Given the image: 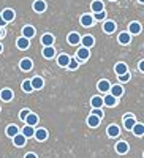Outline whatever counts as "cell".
<instances>
[{
    "mask_svg": "<svg viewBox=\"0 0 144 158\" xmlns=\"http://www.w3.org/2000/svg\"><path fill=\"white\" fill-rule=\"evenodd\" d=\"M90 8H92V11H94V13H98V11H103L104 5H103L101 0H94L92 5H90Z\"/></svg>",
    "mask_w": 144,
    "mask_h": 158,
    "instance_id": "d4e9b609",
    "label": "cell"
},
{
    "mask_svg": "<svg viewBox=\"0 0 144 158\" xmlns=\"http://www.w3.org/2000/svg\"><path fill=\"white\" fill-rule=\"evenodd\" d=\"M109 92H111V95L112 97H116V98H119V97H122V94H124V87L122 85H111L109 87Z\"/></svg>",
    "mask_w": 144,
    "mask_h": 158,
    "instance_id": "8992f818",
    "label": "cell"
},
{
    "mask_svg": "<svg viewBox=\"0 0 144 158\" xmlns=\"http://www.w3.org/2000/svg\"><path fill=\"white\" fill-rule=\"evenodd\" d=\"M119 135H121V130H119V127H117V125H109L108 127V136L119 138Z\"/></svg>",
    "mask_w": 144,
    "mask_h": 158,
    "instance_id": "4fadbf2b",
    "label": "cell"
},
{
    "mask_svg": "<svg viewBox=\"0 0 144 158\" xmlns=\"http://www.w3.org/2000/svg\"><path fill=\"white\" fill-rule=\"evenodd\" d=\"M18 133H19V130H18V127H16V125H10V127L6 128V135H8L10 138L16 136Z\"/></svg>",
    "mask_w": 144,
    "mask_h": 158,
    "instance_id": "1f68e13d",
    "label": "cell"
},
{
    "mask_svg": "<svg viewBox=\"0 0 144 158\" xmlns=\"http://www.w3.org/2000/svg\"><path fill=\"white\" fill-rule=\"evenodd\" d=\"M43 56L46 57V59H52L56 56V49L52 48V46H44V49H43Z\"/></svg>",
    "mask_w": 144,
    "mask_h": 158,
    "instance_id": "603a6c76",
    "label": "cell"
},
{
    "mask_svg": "<svg viewBox=\"0 0 144 158\" xmlns=\"http://www.w3.org/2000/svg\"><path fill=\"white\" fill-rule=\"evenodd\" d=\"M30 84H32V89L33 90H38V89H43V85H44V81L40 77V76H35L32 81H30Z\"/></svg>",
    "mask_w": 144,
    "mask_h": 158,
    "instance_id": "52a82bcc",
    "label": "cell"
},
{
    "mask_svg": "<svg viewBox=\"0 0 144 158\" xmlns=\"http://www.w3.org/2000/svg\"><path fill=\"white\" fill-rule=\"evenodd\" d=\"M114 71H116V74L117 76H121V74H124V73H127V65L124 63V62H119L114 67Z\"/></svg>",
    "mask_w": 144,
    "mask_h": 158,
    "instance_id": "ffe728a7",
    "label": "cell"
},
{
    "mask_svg": "<svg viewBox=\"0 0 144 158\" xmlns=\"http://www.w3.org/2000/svg\"><path fill=\"white\" fill-rule=\"evenodd\" d=\"M22 135H24L25 138H32V136L35 135V130H33V127H30V125L24 127V130H22Z\"/></svg>",
    "mask_w": 144,
    "mask_h": 158,
    "instance_id": "4dcf8cb0",
    "label": "cell"
},
{
    "mask_svg": "<svg viewBox=\"0 0 144 158\" xmlns=\"http://www.w3.org/2000/svg\"><path fill=\"white\" fill-rule=\"evenodd\" d=\"M90 103H92V108H101V106H103V98L94 97L92 100H90Z\"/></svg>",
    "mask_w": 144,
    "mask_h": 158,
    "instance_id": "d6a6232c",
    "label": "cell"
},
{
    "mask_svg": "<svg viewBox=\"0 0 144 158\" xmlns=\"http://www.w3.org/2000/svg\"><path fill=\"white\" fill-rule=\"evenodd\" d=\"M138 2H139V3H144V0H138Z\"/></svg>",
    "mask_w": 144,
    "mask_h": 158,
    "instance_id": "ee69618b",
    "label": "cell"
},
{
    "mask_svg": "<svg viewBox=\"0 0 144 158\" xmlns=\"http://www.w3.org/2000/svg\"><path fill=\"white\" fill-rule=\"evenodd\" d=\"M116 103H117V98H116V97H112L111 94H109V95H106V97L103 98V104H106L108 108L116 106Z\"/></svg>",
    "mask_w": 144,
    "mask_h": 158,
    "instance_id": "7c38bea8",
    "label": "cell"
},
{
    "mask_svg": "<svg viewBox=\"0 0 144 158\" xmlns=\"http://www.w3.org/2000/svg\"><path fill=\"white\" fill-rule=\"evenodd\" d=\"M2 35H3V30H2V29H0V36H2Z\"/></svg>",
    "mask_w": 144,
    "mask_h": 158,
    "instance_id": "7bdbcfd3",
    "label": "cell"
},
{
    "mask_svg": "<svg viewBox=\"0 0 144 158\" xmlns=\"http://www.w3.org/2000/svg\"><path fill=\"white\" fill-rule=\"evenodd\" d=\"M38 141H46V138H48V131L44 130V128H40V130H36L35 131V135H33Z\"/></svg>",
    "mask_w": 144,
    "mask_h": 158,
    "instance_id": "44dd1931",
    "label": "cell"
},
{
    "mask_svg": "<svg viewBox=\"0 0 144 158\" xmlns=\"http://www.w3.org/2000/svg\"><path fill=\"white\" fill-rule=\"evenodd\" d=\"M98 90L100 92H108L109 90V87H111V84H109V81H108V79H103V81H100L98 82Z\"/></svg>",
    "mask_w": 144,
    "mask_h": 158,
    "instance_id": "f1b7e54d",
    "label": "cell"
},
{
    "mask_svg": "<svg viewBox=\"0 0 144 158\" xmlns=\"http://www.w3.org/2000/svg\"><path fill=\"white\" fill-rule=\"evenodd\" d=\"M5 25H6V22L2 19V16H0V27H5Z\"/></svg>",
    "mask_w": 144,
    "mask_h": 158,
    "instance_id": "60d3db41",
    "label": "cell"
},
{
    "mask_svg": "<svg viewBox=\"0 0 144 158\" xmlns=\"http://www.w3.org/2000/svg\"><path fill=\"white\" fill-rule=\"evenodd\" d=\"M117 77H119V79H121L122 82H127L128 79H130V74H128V73H124V74H121V76H117Z\"/></svg>",
    "mask_w": 144,
    "mask_h": 158,
    "instance_id": "74e56055",
    "label": "cell"
},
{
    "mask_svg": "<svg viewBox=\"0 0 144 158\" xmlns=\"http://www.w3.org/2000/svg\"><path fill=\"white\" fill-rule=\"evenodd\" d=\"M139 70H141V71L144 70V62H141V63H139Z\"/></svg>",
    "mask_w": 144,
    "mask_h": 158,
    "instance_id": "b9f144b4",
    "label": "cell"
},
{
    "mask_svg": "<svg viewBox=\"0 0 144 158\" xmlns=\"http://www.w3.org/2000/svg\"><path fill=\"white\" fill-rule=\"evenodd\" d=\"M89 56H90V52H89L87 48H81V49L76 51V59L78 60H87Z\"/></svg>",
    "mask_w": 144,
    "mask_h": 158,
    "instance_id": "3957f363",
    "label": "cell"
},
{
    "mask_svg": "<svg viewBox=\"0 0 144 158\" xmlns=\"http://www.w3.org/2000/svg\"><path fill=\"white\" fill-rule=\"evenodd\" d=\"M0 16H2V19H3L5 22H11L13 19H15V11L10 10V8H6V10L2 11V15H0Z\"/></svg>",
    "mask_w": 144,
    "mask_h": 158,
    "instance_id": "277c9868",
    "label": "cell"
},
{
    "mask_svg": "<svg viewBox=\"0 0 144 158\" xmlns=\"http://www.w3.org/2000/svg\"><path fill=\"white\" fill-rule=\"evenodd\" d=\"M33 10H35L36 13H43V11L46 10V2H44V0H35Z\"/></svg>",
    "mask_w": 144,
    "mask_h": 158,
    "instance_id": "5bb4252c",
    "label": "cell"
},
{
    "mask_svg": "<svg viewBox=\"0 0 144 158\" xmlns=\"http://www.w3.org/2000/svg\"><path fill=\"white\" fill-rule=\"evenodd\" d=\"M24 158H36V155H35V153H32V152H30V153H27V155H25V156H24Z\"/></svg>",
    "mask_w": 144,
    "mask_h": 158,
    "instance_id": "ab89813d",
    "label": "cell"
},
{
    "mask_svg": "<svg viewBox=\"0 0 144 158\" xmlns=\"http://www.w3.org/2000/svg\"><path fill=\"white\" fill-rule=\"evenodd\" d=\"M33 35H35V29L32 27V25H25V27L22 29V36L24 38H29L30 40Z\"/></svg>",
    "mask_w": 144,
    "mask_h": 158,
    "instance_id": "e0dca14e",
    "label": "cell"
},
{
    "mask_svg": "<svg viewBox=\"0 0 144 158\" xmlns=\"http://www.w3.org/2000/svg\"><path fill=\"white\" fill-rule=\"evenodd\" d=\"M92 24H94V18L90 16V15L81 16V25H84V27H90Z\"/></svg>",
    "mask_w": 144,
    "mask_h": 158,
    "instance_id": "7402d4cb",
    "label": "cell"
},
{
    "mask_svg": "<svg viewBox=\"0 0 144 158\" xmlns=\"http://www.w3.org/2000/svg\"><path fill=\"white\" fill-rule=\"evenodd\" d=\"M67 67H68L70 70H78V67H79V63H78V59H70V62H68Z\"/></svg>",
    "mask_w": 144,
    "mask_h": 158,
    "instance_id": "836d02e7",
    "label": "cell"
},
{
    "mask_svg": "<svg viewBox=\"0 0 144 158\" xmlns=\"http://www.w3.org/2000/svg\"><path fill=\"white\" fill-rule=\"evenodd\" d=\"M87 125L92 127V128H97V127L100 125V117H97V115H94V114H90V115L87 117Z\"/></svg>",
    "mask_w": 144,
    "mask_h": 158,
    "instance_id": "9c48e42d",
    "label": "cell"
},
{
    "mask_svg": "<svg viewBox=\"0 0 144 158\" xmlns=\"http://www.w3.org/2000/svg\"><path fill=\"white\" fill-rule=\"evenodd\" d=\"M141 32V24L139 22H132L130 24V27H128V33L130 35H138Z\"/></svg>",
    "mask_w": 144,
    "mask_h": 158,
    "instance_id": "9a60e30c",
    "label": "cell"
},
{
    "mask_svg": "<svg viewBox=\"0 0 144 158\" xmlns=\"http://www.w3.org/2000/svg\"><path fill=\"white\" fill-rule=\"evenodd\" d=\"M92 114L94 115H97V117H103V111H101V108H94V111H92Z\"/></svg>",
    "mask_w": 144,
    "mask_h": 158,
    "instance_id": "8d00e7d4",
    "label": "cell"
},
{
    "mask_svg": "<svg viewBox=\"0 0 144 158\" xmlns=\"http://www.w3.org/2000/svg\"><path fill=\"white\" fill-rule=\"evenodd\" d=\"M94 19H97V21H103L104 18H106V13L104 11H98V13H94V16H92Z\"/></svg>",
    "mask_w": 144,
    "mask_h": 158,
    "instance_id": "e575fe53",
    "label": "cell"
},
{
    "mask_svg": "<svg viewBox=\"0 0 144 158\" xmlns=\"http://www.w3.org/2000/svg\"><path fill=\"white\" fill-rule=\"evenodd\" d=\"M79 41H81V36L78 35L76 32H71V33L68 35V43H70V44H79Z\"/></svg>",
    "mask_w": 144,
    "mask_h": 158,
    "instance_id": "4316f807",
    "label": "cell"
},
{
    "mask_svg": "<svg viewBox=\"0 0 144 158\" xmlns=\"http://www.w3.org/2000/svg\"><path fill=\"white\" fill-rule=\"evenodd\" d=\"M32 67H33V62L30 59H22L21 60V70L22 71H30Z\"/></svg>",
    "mask_w": 144,
    "mask_h": 158,
    "instance_id": "8fae6325",
    "label": "cell"
},
{
    "mask_svg": "<svg viewBox=\"0 0 144 158\" xmlns=\"http://www.w3.org/2000/svg\"><path fill=\"white\" fill-rule=\"evenodd\" d=\"M22 90H24V92H32V90H33V89H32V84H30L29 79L22 82Z\"/></svg>",
    "mask_w": 144,
    "mask_h": 158,
    "instance_id": "d590c367",
    "label": "cell"
},
{
    "mask_svg": "<svg viewBox=\"0 0 144 158\" xmlns=\"http://www.w3.org/2000/svg\"><path fill=\"white\" fill-rule=\"evenodd\" d=\"M119 43H122V44H128L130 41H132V35H130L128 32H122V33H119Z\"/></svg>",
    "mask_w": 144,
    "mask_h": 158,
    "instance_id": "2e32d148",
    "label": "cell"
},
{
    "mask_svg": "<svg viewBox=\"0 0 144 158\" xmlns=\"http://www.w3.org/2000/svg\"><path fill=\"white\" fill-rule=\"evenodd\" d=\"M24 122H25V125L35 127V125L38 123V115H36V114H33V112H29V114H27V117L24 118Z\"/></svg>",
    "mask_w": 144,
    "mask_h": 158,
    "instance_id": "6da1fadb",
    "label": "cell"
},
{
    "mask_svg": "<svg viewBox=\"0 0 144 158\" xmlns=\"http://www.w3.org/2000/svg\"><path fill=\"white\" fill-rule=\"evenodd\" d=\"M41 43L43 46H52V43H54V36H52L51 33H46L41 36Z\"/></svg>",
    "mask_w": 144,
    "mask_h": 158,
    "instance_id": "cb8c5ba5",
    "label": "cell"
},
{
    "mask_svg": "<svg viewBox=\"0 0 144 158\" xmlns=\"http://www.w3.org/2000/svg\"><path fill=\"white\" fill-rule=\"evenodd\" d=\"M135 123H136V120H135V117H133V115H127V117H124V125H125L127 130H132Z\"/></svg>",
    "mask_w": 144,
    "mask_h": 158,
    "instance_id": "ac0fdd59",
    "label": "cell"
},
{
    "mask_svg": "<svg viewBox=\"0 0 144 158\" xmlns=\"http://www.w3.org/2000/svg\"><path fill=\"white\" fill-rule=\"evenodd\" d=\"M116 152L121 153V155L127 153V152H128V144H127L125 141H119V142L116 144Z\"/></svg>",
    "mask_w": 144,
    "mask_h": 158,
    "instance_id": "ba28073f",
    "label": "cell"
},
{
    "mask_svg": "<svg viewBox=\"0 0 144 158\" xmlns=\"http://www.w3.org/2000/svg\"><path fill=\"white\" fill-rule=\"evenodd\" d=\"M29 112H30L29 109H22V111H21V114H19V117H21V120H24V118L27 117V114H29Z\"/></svg>",
    "mask_w": 144,
    "mask_h": 158,
    "instance_id": "f35d334b",
    "label": "cell"
},
{
    "mask_svg": "<svg viewBox=\"0 0 144 158\" xmlns=\"http://www.w3.org/2000/svg\"><path fill=\"white\" fill-rule=\"evenodd\" d=\"M68 62H70V57H68L67 54H60V56L57 57V63L60 65V67H67Z\"/></svg>",
    "mask_w": 144,
    "mask_h": 158,
    "instance_id": "f546056e",
    "label": "cell"
},
{
    "mask_svg": "<svg viewBox=\"0 0 144 158\" xmlns=\"http://www.w3.org/2000/svg\"><path fill=\"white\" fill-rule=\"evenodd\" d=\"M132 130H133V135L135 136H142L144 135V125L142 123H135Z\"/></svg>",
    "mask_w": 144,
    "mask_h": 158,
    "instance_id": "83f0119b",
    "label": "cell"
},
{
    "mask_svg": "<svg viewBox=\"0 0 144 158\" xmlns=\"http://www.w3.org/2000/svg\"><path fill=\"white\" fill-rule=\"evenodd\" d=\"M13 142H15V146L16 147H22L25 146V142H27V138H25L24 135H16V136H13Z\"/></svg>",
    "mask_w": 144,
    "mask_h": 158,
    "instance_id": "5b68a950",
    "label": "cell"
},
{
    "mask_svg": "<svg viewBox=\"0 0 144 158\" xmlns=\"http://www.w3.org/2000/svg\"><path fill=\"white\" fill-rule=\"evenodd\" d=\"M30 46V40L29 38H18V48L19 49H27Z\"/></svg>",
    "mask_w": 144,
    "mask_h": 158,
    "instance_id": "484cf974",
    "label": "cell"
},
{
    "mask_svg": "<svg viewBox=\"0 0 144 158\" xmlns=\"http://www.w3.org/2000/svg\"><path fill=\"white\" fill-rule=\"evenodd\" d=\"M79 43H83V48H92L94 46V43H95V40H94V36L92 35H86V36H83L81 38V41Z\"/></svg>",
    "mask_w": 144,
    "mask_h": 158,
    "instance_id": "7a4b0ae2",
    "label": "cell"
},
{
    "mask_svg": "<svg viewBox=\"0 0 144 158\" xmlns=\"http://www.w3.org/2000/svg\"><path fill=\"white\" fill-rule=\"evenodd\" d=\"M0 98H2L3 101H10L13 98V90L11 89H3L2 92H0Z\"/></svg>",
    "mask_w": 144,
    "mask_h": 158,
    "instance_id": "d6986e66",
    "label": "cell"
},
{
    "mask_svg": "<svg viewBox=\"0 0 144 158\" xmlns=\"http://www.w3.org/2000/svg\"><path fill=\"white\" fill-rule=\"evenodd\" d=\"M103 30H104V33H112V32L116 30V22H112V21H104Z\"/></svg>",
    "mask_w": 144,
    "mask_h": 158,
    "instance_id": "30bf717a",
    "label": "cell"
},
{
    "mask_svg": "<svg viewBox=\"0 0 144 158\" xmlns=\"http://www.w3.org/2000/svg\"><path fill=\"white\" fill-rule=\"evenodd\" d=\"M0 52H2V43H0Z\"/></svg>",
    "mask_w": 144,
    "mask_h": 158,
    "instance_id": "f6af8a7d",
    "label": "cell"
}]
</instances>
